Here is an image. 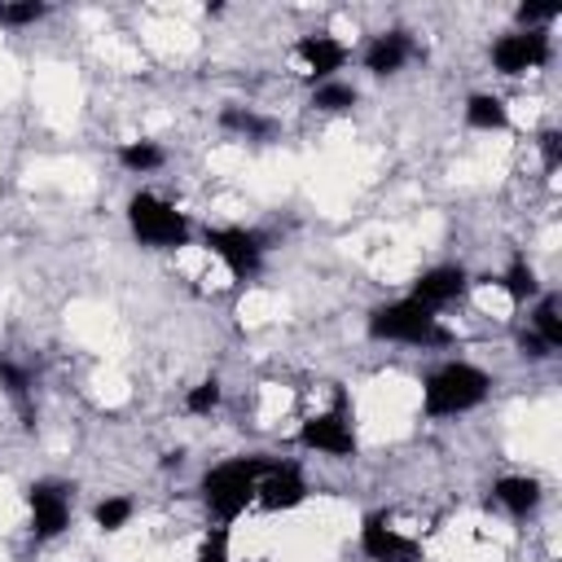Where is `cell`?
<instances>
[{
	"mask_svg": "<svg viewBox=\"0 0 562 562\" xmlns=\"http://www.w3.org/2000/svg\"><path fill=\"white\" fill-rule=\"evenodd\" d=\"M492 501H496L505 514L527 518V514L540 505V479H531V474H501V479L492 483Z\"/></svg>",
	"mask_w": 562,
	"mask_h": 562,
	"instance_id": "cell-14",
	"label": "cell"
},
{
	"mask_svg": "<svg viewBox=\"0 0 562 562\" xmlns=\"http://www.w3.org/2000/svg\"><path fill=\"white\" fill-rule=\"evenodd\" d=\"M44 13H48L44 0H9V4H0V26H31Z\"/></svg>",
	"mask_w": 562,
	"mask_h": 562,
	"instance_id": "cell-25",
	"label": "cell"
},
{
	"mask_svg": "<svg viewBox=\"0 0 562 562\" xmlns=\"http://www.w3.org/2000/svg\"><path fill=\"white\" fill-rule=\"evenodd\" d=\"M307 501V479L294 461H272L263 465L259 474V492H255V505L268 509V514H285V509H299Z\"/></svg>",
	"mask_w": 562,
	"mask_h": 562,
	"instance_id": "cell-8",
	"label": "cell"
},
{
	"mask_svg": "<svg viewBox=\"0 0 562 562\" xmlns=\"http://www.w3.org/2000/svg\"><path fill=\"white\" fill-rule=\"evenodd\" d=\"M202 246L228 268L233 281H250V277L263 268V237L250 233V228H237V224L206 228V233H202Z\"/></svg>",
	"mask_w": 562,
	"mask_h": 562,
	"instance_id": "cell-5",
	"label": "cell"
},
{
	"mask_svg": "<svg viewBox=\"0 0 562 562\" xmlns=\"http://www.w3.org/2000/svg\"><path fill=\"white\" fill-rule=\"evenodd\" d=\"M127 228L149 250H180V246L193 241L189 215L176 211V202H167V198H158L149 189H140V193L127 198Z\"/></svg>",
	"mask_w": 562,
	"mask_h": 562,
	"instance_id": "cell-4",
	"label": "cell"
},
{
	"mask_svg": "<svg viewBox=\"0 0 562 562\" xmlns=\"http://www.w3.org/2000/svg\"><path fill=\"white\" fill-rule=\"evenodd\" d=\"M268 457L263 452H250V457H233V461H220L202 474L198 492H202V505L211 509L215 522H237L250 505H255V492H259V474H263Z\"/></svg>",
	"mask_w": 562,
	"mask_h": 562,
	"instance_id": "cell-1",
	"label": "cell"
},
{
	"mask_svg": "<svg viewBox=\"0 0 562 562\" xmlns=\"http://www.w3.org/2000/svg\"><path fill=\"white\" fill-rule=\"evenodd\" d=\"M92 522H97V531H123V527L132 522V501H127V496H105V501H97Z\"/></svg>",
	"mask_w": 562,
	"mask_h": 562,
	"instance_id": "cell-22",
	"label": "cell"
},
{
	"mask_svg": "<svg viewBox=\"0 0 562 562\" xmlns=\"http://www.w3.org/2000/svg\"><path fill=\"white\" fill-rule=\"evenodd\" d=\"M0 386L9 391V400L22 408V417H26V426H31V373L22 369V364H13V360H0Z\"/></svg>",
	"mask_w": 562,
	"mask_h": 562,
	"instance_id": "cell-21",
	"label": "cell"
},
{
	"mask_svg": "<svg viewBox=\"0 0 562 562\" xmlns=\"http://www.w3.org/2000/svg\"><path fill=\"white\" fill-rule=\"evenodd\" d=\"M558 13H562L558 0H549V4H518V22H522V31H540V22H553Z\"/></svg>",
	"mask_w": 562,
	"mask_h": 562,
	"instance_id": "cell-26",
	"label": "cell"
},
{
	"mask_svg": "<svg viewBox=\"0 0 562 562\" xmlns=\"http://www.w3.org/2000/svg\"><path fill=\"white\" fill-rule=\"evenodd\" d=\"M356 101H360V92L351 83H342V79H329V83L312 88V110H321V114H347Z\"/></svg>",
	"mask_w": 562,
	"mask_h": 562,
	"instance_id": "cell-19",
	"label": "cell"
},
{
	"mask_svg": "<svg viewBox=\"0 0 562 562\" xmlns=\"http://www.w3.org/2000/svg\"><path fill=\"white\" fill-rule=\"evenodd\" d=\"M228 544H233V531H228L224 522H215V527H211V531L198 540V553H193V562H233Z\"/></svg>",
	"mask_w": 562,
	"mask_h": 562,
	"instance_id": "cell-24",
	"label": "cell"
},
{
	"mask_svg": "<svg viewBox=\"0 0 562 562\" xmlns=\"http://www.w3.org/2000/svg\"><path fill=\"white\" fill-rule=\"evenodd\" d=\"M220 400H224V386H220V378H202L198 386H189V395H184V408H189L193 417H206V413H215V408H220Z\"/></svg>",
	"mask_w": 562,
	"mask_h": 562,
	"instance_id": "cell-23",
	"label": "cell"
},
{
	"mask_svg": "<svg viewBox=\"0 0 562 562\" xmlns=\"http://www.w3.org/2000/svg\"><path fill=\"white\" fill-rule=\"evenodd\" d=\"M461 114H465V127H474V132H501V127H509V105L496 92H470Z\"/></svg>",
	"mask_w": 562,
	"mask_h": 562,
	"instance_id": "cell-15",
	"label": "cell"
},
{
	"mask_svg": "<svg viewBox=\"0 0 562 562\" xmlns=\"http://www.w3.org/2000/svg\"><path fill=\"white\" fill-rule=\"evenodd\" d=\"M518 351H522L527 360H549V356H553V351H549L531 329H527V334H518Z\"/></svg>",
	"mask_w": 562,
	"mask_h": 562,
	"instance_id": "cell-28",
	"label": "cell"
},
{
	"mask_svg": "<svg viewBox=\"0 0 562 562\" xmlns=\"http://www.w3.org/2000/svg\"><path fill=\"white\" fill-rule=\"evenodd\" d=\"M294 57H299V66H303V75H307V79L329 83V79L347 66L351 48H347L342 40H334V35H299Z\"/></svg>",
	"mask_w": 562,
	"mask_h": 562,
	"instance_id": "cell-11",
	"label": "cell"
},
{
	"mask_svg": "<svg viewBox=\"0 0 562 562\" xmlns=\"http://www.w3.org/2000/svg\"><path fill=\"white\" fill-rule=\"evenodd\" d=\"M360 553L369 562H417L422 544L413 536H404L400 527H391L386 514H364V522H360Z\"/></svg>",
	"mask_w": 562,
	"mask_h": 562,
	"instance_id": "cell-10",
	"label": "cell"
},
{
	"mask_svg": "<svg viewBox=\"0 0 562 562\" xmlns=\"http://www.w3.org/2000/svg\"><path fill=\"white\" fill-rule=\"evenodd\" d=\"M531 334L558 351L562 347V299L558 294H536V307H531Z\"/></svg>",
	"mask_w": 562,
	"mask_h": 562,
	"instance_id": "cell-16",
	"label": "cell"
},
{
	"mask_svg": "<svg viewBox=\"0 0 562 562\" xmlns=\"http://www.w3.org/2000/svg\"><path fill=\"white\" fill-rule=\"evenodd\" d=\"M465 290H470V272L461 263H435V268H426L413 281V294L408 299H417L426 307H443V303H457Z\"/></svg>",
	"mask_w": 562,
	"mask_h": 562,
	"instance_id": "cell-12",
	"label": "cell"
},
{
	"mask_svg": "<svg viewBox=\"0 0 562 562\" xmlns=\"http://www.w3.org/2000/svg\"><path fill=\"white\" fill-rule=\"evenodd\" d=\"M299 448L307 452H325V457H356V430H351V413L338 404L329 413H312L299 426Z\"/></svg>",
	"mask_w": 562,
	"mask_h": 562,
	"instance_id": "cell-6",
	"label": "cell"
},
{
	"mask_svg": "<svg viewBox=\"0 0 562 562\" xmlns=\"http://www.w3.org/2000/svg\"><path fill=\"white\" fill-rule=\"evenodd\" d=\"M413 57H417V44L408 40V31H382L364 48V70L378 75V79H386V75L404 70V61H413Z\"/></svg>",
	"mask_w": 562,
	"mask_h": 562,
	"instance_id": "cell-13",
	"label": "cell"
},
{
	"mask_svg": "<svg viewBox=\"0 0 562 562\" xmlns=\"http://www.w3.org/2000/svg\"><path fill=\"white\" fill-rule=\"evenodd\" d=\"M167 162V154H162V145H154V140H123L119 145V167H127L132 176H149V171H158Z\"/></svg>",
	"mask_w": 562,
	"mask_h": 562,
	"instance_id": "cell-18",
	"label": "cell"
},
{
	"mask_svg": "<svg viewBox=\"0 0 562 562\" xmlns=\"http://www.w3.org/2000/svg\"><path fill=\"white\" fill-rule=\"evenodd\" d=\"M553 57V44H549V35L544 31H509V35H501L496 44H492V66L501 70V75H527V70H540L544 61Z\"/></svg>",
	"mask_w": 562,
	"mask_h": 562,
	"instance_id": "cell-7",
	"label": "cell"
},
{
	"mask_svg": "<svg viewBox=\"0 0 562 562\" xmlns=\"http://www.w3.org/2000/svg\"><path fill=\"white\" fill-rule=\"evenodd\" d=\"M369 338L378 342H408V347H448L452 334L435 316V307L417 299H395L369 312Z\"/></svg>",
	"mask_w": 562,
	"mask_h": 562,
	"instance_id": "cell-3",
	"label": "cell"
},
{
	"mask_svg": "<svg viewBox=\"0 0 562 562\" xmlns=\"http://www.w3.org/2000/svg\"><path fill=\"white\" fill-rule=\"evenodd\" d=\"M220 127H228V132H237L246 140H272L277 136V123L255 114V110H246V105H224L220 110Z\"/></svg>",
	"mask_w": 562,
	"mask_h": 562,
	"instance_id": "cell-17",
	"label": "cell"
},
{
	"mask_svg": "<svg viewBox=\"0 0 562 562\" xmlns=\"http://www.w3.org/2000/svg\"><path fill=\"white\" fill-rule=\"evenodd\" d=\"M26 509H31L35 540H53L70 522V487L66 483H53V479H40V483L26 487Z\"/></svg>",
	"mask_w": 562,
	"mask_h": 562,
	"instance_id": "cell-9",
	"label": "cell"
},
{
	"mask_svg": "<svg viewBox=\"0 0 562 562\" xmlns=\"http://www.w3.org/2000/svg\"><path fill=\"white\" fill-rule=\"evenodd\" d=\"M536 145H540V162H544V171H558V167H562V136H558L553 127H544Z\"/></svg>",
	"mask_w": 562,
	"mask_h": 562,
	"instance_id": "cell-27",
	"label": "cell"
},
{
	"mask_svg": "<svg viewBox=\"0 0 562 562\" xmlns=\"http://www.w3.org/2000/svg\"><path fill=\"white\" fill-rule=\"evenodd\" d=\"M501 285H505V294H509L514 303H527V299H536V294H540L536 268H531L527 259H514V263L501 272Z\"/></svg>",
	"mask_w": 562,
	"mask_h": 562,
	"instance_id": "cell-20",
	"label": "cell"
},
{
	"mask_svg": "<svg viewBox=\"0 0 562 562\" xmlns=\"http://www.w3.org/2000/svg\"><path fill=\"white\" fill-rule=\"evenodd\" d=\"M492 391V378L487 369L470 364V360H448L439 369L426 373L422 382V408L426 417H457V413H470L487 400Z\"/></svg>",
	"mask_w": 562,
	"mask_h": 562,
	"instance_id": "cell-2",
	"label": "cell"
}]
</instances>
